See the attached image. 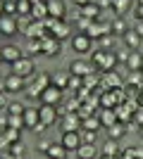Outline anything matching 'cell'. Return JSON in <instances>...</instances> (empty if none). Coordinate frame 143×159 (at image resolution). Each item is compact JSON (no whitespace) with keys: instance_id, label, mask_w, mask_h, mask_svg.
Masks as SVG:
<instances>
[{"instance_id":"obj_1","label":"cell","mask_w":143,"mask_h":159,"mask_svg":"<svg viewBox=\"0 0 143 159\" xmlns=\"http://www.w3.org/2000/svg\"><path fill=\"white\" fill-rule=\"evenodd\" d=\"M91 62H93V66H95V69H100V71H115L117 55L107 52V50H95V52L91 55Z\"/></svg>"},{"instance_id":"obj_2","label":"cell","mask_w":143,"mask_h":159,"mask_svg":"<svg viewBox=\"0 0 143 159\" xmlns=\"http://www.w3.org/2000/svg\"><path fill=\"white\" fill-rule=\"evenodd\" d=\"M10 71L17 74V76H21V79H34V76H36V64H34L31 57H24V55H21L19 60L12 64Z\"/></svg>"},{"instance_id":"obj_3","label":"cell","mask_w":143,"mask_h":159,"mask_svg":"<svg viewBox=\"0 0 143 159\" xmlns=\"http://www.w3.org/2000/svg\"><path fill=\"white\" fill-rule=\"evenodd\" d=\"M50 86V74H36L29 83V98H41V93Z\"/></svg>"},{"instance_id":"obj_4","label":"cell","mask_w":143,"mask_h":159,"mask_svg":"<svg viewBox=\"0 0 143 159\" xmlns=\"http://www.w3.org/2000/svg\"><path fill=\"white\" fill-rule=\"evenodd\" d=\"M26 79H21V76H17V74H7L5 81H2V88H5V93L14 95V93H21V90H26V83H24Z\"/></svg>"},{"instance_id":"obj_5","label":"cell","mask_w":143,"mask_h":159,"mask_svg":"<svg viewBox=\"0 0 143 159\" xmlns=\"http://www.w3.org/2000/svg\"><path fill=\"white\" fill-rule=\"evenodd\" d=\"M93 71H95L93 62H86V60H74L69 64V74H72V76H79V79H86V76H91Z\"/></svg>"},{"instance_id":"obj_6","label":"cell","mask_w":143,"mask_h":159,"mask_svg":"<svg viewBox=\"0 0 143 159\" xmlns=\"http://www.w3.org/2000/svg\"><path fill=\"white\" fill-rule=\"evenodd\" d=\"M60 145L64 147L67 152H76V150L81 147V133H79V131H67V133H62Z\"/></svg>"},{"instance_id":"obj_7","label":"cell","mask_w":143,"mask_h":159,"mask_svg":"<svg viewBox=\"0 0 143 159\" xmlns=\"http://www.w3.org/2000/svg\"><path fill=\"white\" fill-rule=\"evenodd\" d=\"M57 116H60L57 107H53V105H41V107H38V121L45 124V126L57 124Z\"/></svg>"},{"instance_id":"obj_8","label":"cell","mask_w":143,"mask_h":159,"mask_svg":"<svg viewBox=\"0 0 143 159\" xmlns=\"http://www.w3.org/2000/svg\"><path fill=\"white\" fill-rule=\"evenodd\" d=\"M91 45H93V40H91L86 33H76L74 38H72V50H74L76 55H88Z\"/></svg>"},{"instance_id":"obj_9","label":"cell","mask_w":143,"mask_h":159,"mask_svg":"<svg viewBox=\"0 0 143 159\" xmlns=\"http://www.w3.org/2000/svg\"><path fill=\"white\" fill-rule=\"evenodd\" d=\"M43 102V105H53V107H57V102H62V90L60 88H55L53 83H50V86L45 88V90H43L41 93V98H38Z\"/></svg>"},{"instance_id":"obj_10","label":"cell","mask_w":143,"mask_h":159,"mask_svg":"<svg viewBox=\"0 0 143 159\" xmlns=\"http://www.w3.org/2000/svg\"><path fill=\"white\" fill-rule=\"evenodd\" d=\"M81 128V116L76 112H67L62 116V124H60V131L67 133V131H79Z\"/></svg>"},{"instance_id":"obj_11","label":"cell","mask_w":143,"mask_h":159,"mask_svg":"<svg viewBox=\"0 0 143 159\" xmlns=\"http://www.w3.org/2000/svg\"><path fill=\"white\" fill-rule=\"evenodd\" d=\"M48 17L50 19H64V14H67V5H64V0H48Z\"/></svg>"},{"instance_id":"obj_12","label":"cell","mask_w":143,"mask_h":159,"mask_svg":"<svg viewBox=\"0 0 143 159\" xmlns=\"http://www.w3.org/2000/svg\"><path fill=\"white\" fill-rule=\"evenodd\" d=\"M0 33L7 36V38H12L14 33H19V29H17V17L2 14V17H0Z\"/></svg>"},{"instance_id":"obj_13","label":"cell","mask_w":143,"mask_h":159,"mask_svg":"<svg viewBox=\"0 0 143 159\" xmlns=\"http://www.w3.org/2000/svg\"><path fill=\"white\" fill-rule=\"evenodd\" d=\"M0 55H2V62L5 64H14V62L21 57V50H19V45H0Z\"/></svg>"},{"instance_id":"obj_14","label":"cell","mask_w":143,"mask_h":159,"mask_svg":"<svg viewBox=\"0 0 143 159\" xmlns=\"http://www.w3.org/2000/svg\"><path fill=\"white\" fill-rule=\"evenodd\" d=\"M43 40V55H48V57H57V55L62 52V40H57V38H53V36H45V38H41Z\"/></svg>"},{"instance_id":"obj_15","label":"cell","mask_w":143,"mask_h":159,"mask_svg":"<svg viewBox=\"0 0 143 159\" xmlns=\"http://www.w3.org/2000/svg\"><path fill=\"white\" fill-rule=\"evenodd\" d=\"M100 10H102V7L98 5V2H88V5L79 7V14H81L83 19H91V21H95V19H100Z\"/></svg>"},{"instance_id":"obj_16","label":"cell","mask_w":143,"mask_h":159,"mask_svg":"<svg viewBox=\"0 0 143 159\" xmlns=\"http://www.w3.org/2000/svg\"><path fill=\"white\" fill-rule=\"evenodd\" d=\"M100 83H102L105 90H117L119 83H122V79H119V74H117V71H105V74H102V79H100Z\"/></svg>"},{"instance_id":"obj_17","label":"cell","mask_w":143,"mask_h":159,"mask_svg":"<svg viewBox=\"0 0 143 159\" xmlns=\"http://www.w3.org/2000/svg\"><path fill=\"white\" fill-rule=\"evenodd\" d=\"M69 79H72V74L64 71V69H60V71L50 74V83H53L55 88H60V90H64V88L69 86Z\"/></svg>"},{"instance_id":"obj_18","label":"cell","mask_w":143,"mask_h":159,"mask_svg":"<svg viewBox=\"0 0 143 159\" xmlns=\"http://www.w3.org/2000/svg\"><path fill=\"white\" fill-rule=\"evenodd\" d=\"M122 40H124V45L129 48V50H138V48L143 45V38L138 36L136 31H134V29H129V31L124 33V36H122Z\"/></svg>"},{"instance_id":"obj_19","label":"cell","mask_w":143,"mask_h":159,"mask_svg":"<svg viewBox=\"0 0 143 159\" xmlns=\"http://www.w3.org/2000/svg\"><path fill=\"white\" fill-rule=\"evenodd\" d=\"M129 29H131V26H126L124 17H115V19L110 21V31H112V36H115V38H122V36L129 31Z\"/></svg>"},{"instance_id":"obj_20","label":"cell","mask_w":143,"mask_h":159,"mask_svg":"<svg viewBox=\"0 0 143 159\" xmlns=\"http://www.w3.org/2000/svg\"><path fill=\"white\" fill-rule=\"evenodd\" d=\"M126 66H129V71H143V52L131 50L129 60H126Z\"/></svg>"},{"instance_id":"obj_21","label":"cell","mask_w":143,"mask_h":159,"mask_svg":"<svg viewBox=\"0 0 143 159\" xmlns=\"http://www.w3.org/2000/svg\"><path fill=\"white\" fill-rule=\"evenodd\" d=\"M31 19L34 21H45L48 19V5L45 2H34V7H31Z\"/></svg>"},{"instance_id":"obj_22","label":"cell","mask_w":143,"mask_h":159,"mask_svg":"<svg viewBox=\"0 0 143 159\" xmlns=\"http://www.w3.org/2000/svg\"><path fill=\"white\" fill-rule=\"evenodd\" d=\"M21 119H24L26 128H34L36 124H38V107H26L24 114H21Z\"/></svg>"},{"instance_id":"obj_23","label":"cell","mask_w":143,"mask_h":159,"mask_svg":"<svg viewBox=\"0 0 143 159\" xmlns=\"http://www.w3.org/2000/svg\"><path fill=\"white\" fill-rule=\"evenodd\" d=\"M76 159H98V150H95V145H86V143H81V147L76 150Z\"/></svg>"},{"instance_id":"obj_24","label":"cell","mask_w":143,"mask_h":159,"mask_svg":"<svg viewBox=\"0 0 143 159\" xmlns=\"http://www.w3.org/2000/svg\"><path fill=\"white\" fill-rule=\"evenodd\" d=\"M131 7H134V2H131V0H112V10H115L117 17H124Z\"/></svg>"},{"instance_id":"obj_25","label":"cell","mask_w":143,"mask_h":159,"mask_svg":"<svg viewBox=\"0 0 143 159\" xmlns=\"http://www.w3.org/2000/svg\"><path fill=\"white\" fill-rule=\"evenodd\" d=\"M100 124L102 126H115V124H119V119H117V112L115 109H105V112L100 114Z\"/></svg>"},{"instance_id":"obj_26","label":"cell","mask_w":143,"mask_h":159,"mask_svg":"<svg viewBox=\"0 0 143 159\" xmlns=\"http://www.w3.org/2000/svg\"><path fill=\"white\" fill-rule=\"evenodd\" d=\"M100 126H102V124H100L98 116H83V119H81V128H83V131H95V133H98Z\"/></svg>"},{"instance_id":"obj_27","label":"cell","mask_w":143,"mask_h":159,"mask_svg":"<svg viewBox=\"0 0 143 159\" xmlns=\"http://www.w3.org/2000/svg\"><path fill=\"white\" fill-rule=\"evenodd\" d=\"M45 157H48V159H64V157H67V150H64V147H62L60 143H53Z\"/></svg>"},{"instance_id":"obj_28","label":"cell","mask_w":143,"mask_h":159,"mask_svg":"<svg viewBox=\"0 0 143 159\" xmlns=\"http://www.w3.org/2000/svg\"><path fill=\"white\" fill-rule=\"evenodd\" d=\"M5 124H7V126H10V128H17V131H24V128H26V124H24V119H21V116H14V114H7Z\"/></svg>"},{"instance_id":"obj_29","label":"cell","mask_w":143,"mask_h":159,"mask_svg":"<svg viewBox=\"0 0 143 159\" xmlns=\"http://www.w3.org/2000/svg\"><path fill=\"white\" fill-rule=\"evenodd\" d=\"M26 50H29V55H43V40L41 38H29V43H26Z\"/></svg>"},{"instance_id":"obj_30","label":"cell","mask_w":143,"mask_h":159,"mask_svg":"<svg viewBox=\"0 0 143 159\" xmlns=\"http://www.w3.org/2000/svg\"><path fill=\"white\" fill-rule=\"evenodd\" d=\"M102 154H105V157H119V145H117V140H107V143H105V150H102Z\"/></svg>"},{"instance_id":"obj_31","label":"cell","mask_w":143,"mask_h":159,"mask_svg":"<svg viewBox=\"0 0 143 159\" xmlns=\"http://www.w3.org/2000/svg\"><path fill=\"white\" fill-rule=\"evenodd\" d=\"M115 43H117V38L115 36H112V33H110V36H102L100 38V50H107V52H115Z\"/></svg>"},{"instance_id":"obj_32","label":"cell","mask_w":143,"mask_h":159,"mask_svg":"<svg viewBox=\"0 0 143 159\" xmlns=\"http://www.w3.org/2000/svg\"><path fill=\"white\" fill-rule=\"evenodd\" d=\"M107 131H110V140H117V138H122V135L129 131V128H126L122 121H119V124H115V126H110Z\"/></svg>"},{"instance_id":"obj_33","label":"cell","mask_w":143,"mask_h":159,"mask_svg":"<svg viewBox=\"0 0 143 159\" xmlns=\"http://www.w3.org/2000/svg\"><path fill=\"white\" fill-rule=\"evenodd\" d=\"M10 157H12V159H21V157H24V145H21V143L10 145Z\"/></svg>"},{"instance_id":"obj_34","label":"cell","mask_w":143,"mask_h":159,"mask_svg":"<svg viewBox=\"0 0 143 159\" xmlns=\"http://www.w3.org/2000/svg\"><path fill=\"white\" fill-rule=\"evenodd\" d=\"M24 109H26V107L19 105V102H10V105H7V114H14V116H21Z\"/></svg>"},{"instance_id":"obj_35","label":"cell","mask_w":143,"mask_h":159,"mask_svg":"<svg viewBox=\"0 0 143 159\" xmlns=\"http://www.w3.org/2000/svg\"><path fill=\"white\" fill-rule=\"evenodd\" d=\"M95 140H98V133L95 131H83L81 133V143H86V145H95Z\"/></svg>"},{"instance_id":"obj_36","label":"cell","mask_w":143,"mask_h":159,"mask_svg":"<svg viewBox=\"0 0 143 159\" xmlns=\"http://www.w3.org/2000/svg\"><path fill=\"white\" fill-rule=\"evenodd\" d=\"M5 14L7 17H17V0H5Z\"/></svg>"},{"instance_id":"obj_37","label":"cell","mask_w":143,"mask_h":159,"mask_svg":"<svg viewBox=\"0 0 143 159\" xmlns=\"http://www.w3.org/2000/svg\"><path fill=\"white\" fill-rule=\"evenodd\" d=\"M50 145H53L50 140L41 138V140H38V143H36V150H38V152H43V154H48V150H50Z\"/></svg>"},{"instance_id":"obj_38","label":"cell","mask_w":143,"mask_h":159,"mask_svg":"<svg viewBox=\"0 0 143 159\" xmlns=\"http://www.w3.org/2000/svg\"><path fill=\"white\" fill-rule=\"evenodd\" d=\"M117 62H124V64H126V60H129V55H131V50L129 48H124V50H117Z\"/></svg>"},{"instance_id":"obj_39","label":"cell","mask_w":143,"mask_h":159,"mask_svg":"<svg viewBox=\"0 0 143 159\" xmlns=\"http://www.w3.org/2000/svg\"><path fill=\"white\" fill-rule=\"evenodd\" d=\"M81 86H83V79H79V76H72V79H69V86H67V88L76 90V88H81Z\"/></svg>"},{"instance_id":"obj_40","label":"cell","mask_w":143,"mask_h":159,"mask_svg":"<svg viewBox=\"0 0 143 159\" xmlns=\"http://www.w3.org/2000/svg\"><path fill=\"white\" fill-rule=\"evenodd\" d=\"M124 154H126V157H131V159H134V157H143V152L138 150V147H126V150H124Z\"/></svg>"},{"instance_id":"obj_41","label":"cell","mask_w":143,"mask_h":159,"mask_svg":"<svg viewBox=\"0 0 143 159\" xmlns=\"http://www.w3.org/2000/svg\"><path fill=\"white\" fill-rule=\"evenodd\" d=\"M7 98H10V93L2 90V93H0V107H5V109H7V105H10V100H7Z\"/></svg>"},{"instance_id":"obj_42","label":"cell","mask_w":143,"mask_h":159,"mask_svg":"<svg viewBox=\"0 0 143 159\" xmlns=\"http://www.w3.org/2000/svg\"><path fill=\"white\" fill-rule=\"evenodd\" d=\"M45 128H48V126H45V124H41V121H38V124H36V126H34V128H31V131H34V133H36V135H41V133H43V131H45Z\"/></svg>"},{"instance_id":"obj_43","label":"cell","mask_w":143,"mask_h":159,"mask_svg":"<svg viewBox=\"0 0 143 159\" xmlns=\"http://www.w3.org/2000/svg\"><path fill=\"white\" fill-rule=\"evenodd\" d=\"M136 21H143V5L136 7Z\"/></svg>"},{"instance_id":"obj_44","label":"cell","mask_w":143,"mask_h":159,"mask_svg":"<svg viewBox=\"0 0 143 159\" xmlns=\"http://www.w3.org/2000/svg\"><path fill=\"white\" fill-rule=\"evenodd\" d=\"M72 2H74V5H76V7H83V5H88L91 0H72Z\"/></svg>"},{"instance_id":"obj_45","label":"cell","mask_w":143,"mask_h":159,"mask_svg":"<svg viewBox=\"0 0 143 159\" xmlns=\"http://www.w3.org/2000/svg\"><path fill=\"white\" fill-rule=\"evenodd\" d=\"M5 14V0H0V17Z\"/></svg>"},{"instance_id":"obj_46","label":"cell","mask_w":143,"mask_h":159,"mask_svg":"<svg viewBox=\"0 0 143 159\" xmlns=\"http://www.w3.org/2000/svg\"><path fill=\"white\" fill-rule=\"evenodd\" d=\"M138 102H141V107H143V88H141V95H138Z\"/></svg>"},{"instance_id":"obj_47","label":"cell","mask_w":143,"mask_h":159,"mask_svg":"<svg viewBox=\"0 0 143 159\" xmlns=\"http://www.w3.org/2000/svg\"><path fill=\"white\" fill-rule=\"evenodd\" d=\"M117 159H131V157H126V154L122 152V154H119V157H117Z\"/></svg>"},{"instance_id":"obj_48","label":"cell","mask_w":143,"mask_h":159,"mask_svg":"<svg viewBox=\"0 0 143 159\" xmlns=\"http://www.w3.org/2000/svg\"><path fill=\"white\" fill-rule=\"evenodd\" d=\"M31 2H48V0H31Z\"/></svg>"},{"instance_id":"obj_49","label":"cell","mask_w":143,"mask_h":159,"mask_svg":"<svg viewBox=\"0 0 143 159\" xmlns=\"http://www.w3.org/2000/svg\"><path fill=\"white\" fill-rule=\"evenodd\" d=\"M100 159H115V157H105V154H102V157H100Z\"/></svg>"},{"instance_id":"obj_50","label":"cell","mask_w":143,"mask_h":159,"mask_svg":"<svg viewBox=\"0 0 143 159\" xmlns=\"http://www.w3.org/2000/svg\"><path fill=\"white\" fill-rule=\"evenodd\" d=\"M2 90H5V88H2V83H0V93H2Z\"/></svg>"},{"instance_id":"obj_51","label":"cell","mask_w":143,"mask_h":159,"mask_svg":"<svg viewBox=\"0 0 143 159\" xmlns=\"http://www.w3.org/2000/svg\"><path fill=\"white\" fill-rule=\"evenodd\" d=\"M0 64H2V55H0Z\"/></svg>"},{"instance_id":"obj_52","label":"cell","mask_w":143,"mask_h":159,"mask_svg":"<svg viewBox=\"0 0 143 159\" xmlns=\"http://www.w3.org/2000/svg\"><path fill=\"white\" fill-rule=\"evenodd\" d=\"M141 135H143V126H141Z\"/></svg>"}]
</instances>
